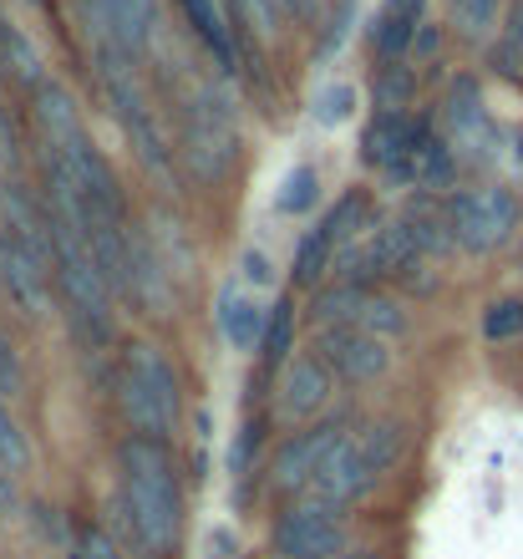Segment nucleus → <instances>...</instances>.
Listing matches in <instances>:
<instances>
[{
	"label": "nucleus",
	"instance_id": "f03ea898",
	"mask_svg": "<svg viewBox=\"0 0 523 559\" xmlns=\"http://www.w3.org/2000/svg\"><path fill=\"white\" fill-rule=\"evenodd\" d=\"M396 457H402V427H396L392 417H371V423L350 427V432H341V438L325 448L316 478H310V488L300 499L350 509V503H361L366 493H371V484L392 468Z\"/></svg>",
	"mask_w": 523,
	"mask_h": 559
},
{
	"label": "nucleus",
	"instance_id": "ddd939ff",
	"mask_svg": "<svg viewBox=\"0 0 523 559\" xmlns=\"http://www.w3.org/2000/svg\"><path fill=\"white\" fill-rule=\"evenodd\" d=\"M335 392V377L320 356H295L285 361V377H280V413L290 423H306V417L325 413V402Z\"/></svg>",
	"mask_w": 523,
	"mask_h": 559
},
{
	"label": "nucleus",
	"instance_id": "f257e3e1",
	"mask_svg": "<svg viewBox=\"0 0 523 559\" xmlns=\"http://www.w3.org/2000/svg\"><path fill=\"white\" fill-rule=\"evenodd\" d=\"M117 514L147 559H168L183 534V488L168 442L132 432L117 448Z\"/></svg>",
	"mask_w": 523,
	"mask_h": 559
},
{
	"label": "nucleus",
	"instance_id": "9d476101",
	"mask_svg": "<svg viewBox=\"0 0 523 559\" xmlns=\"http://www.w3.org/2000/svg\"><path fill=\"white\" fill-rule=\"evenodd\" d=\"M229 153H234L229 107L204 87L193 97L189 112H183V163L193 168V178H218V168L229 163Z\"/></svg>",
	"mask_w": 523,
	"mask_h": 559
},
{
	"label": "nucleus",
	"instance_id": "20e7f679",
	"mask_svg": "<svg viewBox=\"0 0 523 559\" xmlns=\"http://www.w3.org/2000/svg\"><path fill=\"white\" fill-rule=\"evenodd\" d=\"M448 224H452V245L467 254H494L503 250L519 229V199L503 183H483V189L452 193L448 199Z\"/></svg>",
	"mask_w": 523,
	"mask_h": 559
},
{
	"label": "nucleus",
	"instance_id": "4be33fe9",
	"mask_svg": "<svg viewBox=\"0 0 523 559\" xmlns=\"http://www.w3.org/2000/svg\"><path fill=\"white\" fill-rule=\"evenodd\" d=\"M523 331V300H494L483 316V336L488 341H509Z\"/></svg>",
	"mask_w": 523,
	"mask_h": 559
},
{
	"label": "nucleus",
	"instance_id": "2eb2a0df",
	"mask_svg": "<svg viewBox=\"0 0 523 559\" xmlns=\"http://www.w3.org/2000/svg\"><path fill=\"white\" fill-rule=\"evenodd\" d=\"M92 21L103 26V41L117 51H143L153 26H158V0H87Z\"/></svg>",
	"mask_w": 523,
	"mask_h": 559
},
{
	"label": "nucleus",
	"instance_id": "6e6552de",
	"mask_svg": "<svg viewBox=\"0 0 523 559\" xmlns=\"http://www.w3.org/2000/svg\"><path fill=\"white\" fill-rule=\"evenodd\" d=\"M51 280H57V265L36 245H26L15 229H0V290L21 306V316L41 321L51 310Z\"/></svg>",
	"mask_w": 523,
	"mask_h": 559
},
{
	"label": "nucleus",
	"instance_id": "aec40b11",
	"mask_svg": "<svg viewBox=\"0 0 523 559\" xmlns=\"http://www.w3.org/2000/svg\"><path fill=\"white\" fill-rule=\"evenodd\" d=\"M290 336H295V300L285 295V300H275V310H270V331H264V367H285L290 361Z\"/></svg>",
	"mask_w": 523,
	"mask_h": 559
},
{
	"label": "nucleus",
	"instance_id": "7c9ffc66",
	"mask_svg": "<svg viewBox=\"0 0 523 559\" xmlns=\"http://www.w3.org/2000/svg\"><path fill=\"white\" fill-rule=\"evenodd\" d=\"M335 559H366V555H356V549H346V555H335Z\"/></svg>",
	"mask_w": 523,
	"mask_h": 559
},
{
	"label": "nucleus",
	"instance_id": "b1692460",
	"mask_svg": "<svg viewBox=\"0 0 523 559\" xmlns=\"http://www.w3.org/2000/svg\"><path fill=\"white\" fill-rule=\"evenodd\" d=\"M21 392V356H15V341L0 331V402H11Z\"/></svg>",
	"mask_w": 523,
	"mask_h": 559
},
{
	"label": "nucleus",
	"instance_id": "9b49d317",
	"mask_svg": "<svg viewBox=\"0 0 523 559\" xmlns=\"http://www.w3.org/2000/svg\"><path fill=\"white\" fill-rule=\"evenodd\" d=\"M421 122H412L407 112H377L371 128L361 138V158L377 168V174L407 183L412 178V158H417V143H421Z\"/></svg>",
	"mask_w": 523,
	"mask_h": 559
},
{
	"label": "nucleus",
	"instance_id": "393cba45",
	"mask_svg": "<svg viewBox=\"0 0 523 559\" xmlns=\"http://www.w3.org/2000/svg\"><path fill=\"white\" fill-rule=\"evenodd\" d=\"M350 103H356V92H350V87H331V92H320L316 118H320V122H346V118H350Z\"/></svg>",
	"mask_w": 523,
	"mask_h": 559
},
{
	"label": "nucleus",
	"instance_id": "0eeeda50",
	"mask_svg": "<svg viewBox=\"0 0 523 559\" xmlns=\"http://www.w3.org/2000/svg\"><path fill=\"white\" fill-rule=\"evenodd\" d=\"M316 321L320 325H356L371 336H402L407 331V310L392 295H377V285H335V290L316 295Z\"/></svg>",
	"mask_w": 523,
	"mask_h": 559
},
{
	"label": "nucleus",
	"instance_id": "a878e982",
	"mask_svg": "<svg viewBox=\"0 0 523 559\" xmlns=\"http://www.w3.org/2000/svg\"><path fill=\"white\" fill-rule=\"evenodd\" d=\"M239 11L254 21V31H275V21H280L275 0H239Z\"/></svg>",
	"mask_w": 523,
	"mask_h": 559
},
{
	"label": "nucleus",
	"instance_id": "bb28decb",
	"mask_svg": "<svg viewBox=\"0 0 523 559\" xmlns=\"http://www.w3.org/2000/svg\"><path fill=\"white\" fill-rule=\"evenodd\" d=\"M82 559H122V555L112 549V539L103 530H87L82 534Z\"/></svg>",
	"mask_w": 523,
	"mask_h": 559
},
{
	"label": "nucleus",
	"instance_id": "1a4fd4ad",
	"mask_svg": "<svg viewBox=\"0 0 523 559\" xmlns=\"http://www.w3.org/2000/svg\"><path fill=\"white\" fill-rule=\"evenodd\" d=\"M316 356L331 367L335 382H350V386L377 382V377H387V367H392L387 341L371 336V331H356V325H320Z\"/></svg>",
	"mask_w": 523,
	"mask_h": 559
},
{
	"label": "nucleus",
	"instance_id": "5701e85b",
	"mask_svg": "<svg viewBox=\"0 0 523 559\" xmlns=\"http://www.w3.org/2000/svg\"><path fill=\"white\" fill-rule=\"evenodd\" d=\"M452 15H457V26L473 31V36H483V31L498 21V0H448Z\"/></svg>",
	"mask_w": 523,
	"mask_h": 559
},
{
	"label": "nucleus",
	"instance_id": "f3484780",
	"mask_svg": "<svg viewBox=\"0 0 523 559\" xmlns=\"http://www.w3.org/2000/svg\"><path fill=\"white\" fill-rule=\"evenodd\" d=\"M421 11H427V0H387V5H381L377 26H371V46H377V57L396 61L412 41H417Z\"/></svg>",
	"mask_w": 523,
	"mask_h": 559
},
{
	"label": "nucleus",
	"instance_id": "dca6fc26",
	"mask_svg": "<svg viewBox=\"0 0 523 559\" xmlns=\"http://www.w3.org/2000/svg\"><path fill=\"white\" fill-rule=\"evenodd\" d=\"M218 331L234 352H260L264 331H270V310L245 290H224L218 295Z\"/></svg>",
	"mask_w": 523,
	"mask_h": 559
},
{
	"label": "nucleus",
	"instance_id": "c756f323",
	"mask_svg": "<svg viewBox=\"0 0 523 559\" xmlns=\"http://www.w3.org/2000/svg\"><path fill=\"white\" fill-rule=\"evenodd\" d=\"M15 509V488H11V473H0V514Z\"/></svg>",
	"mask_w": 523,
	"mask_h": 559
},
{
	"label": "nucleus",
	"instance_id": "4468645a",
	"mask_svg": "<svg viewBox=\"0 0 523 559\" xmlns=\"http://www.w3.org/2000/svg\"><path fill=\"white\" fill-rule=\"evenodd\" d=\"M335 438H341V427H310V432H295L290 442H280L275 463H270V478H275L280 493H295V499H300Z\"/></svg>",
	"mask_w": 523,
	"mask_h": 559
},
{
	"label": "nucleus",
	"instance_id": "39448f33",
	"mask_svg": "<svg viewBox=\"0 0 523 559\" xmlns=\"http://www.w3.org/2000/svg\"><path fill=\"white\" fill-rule=\"evenodd\" d=\"M122 57H128V51H117V46L103 41V51H97V61H103V92H107V103H112L117 122L128 128L143 168L147 174H168V147H163V133H158V122H153V107H147V97L138 92V82H132Z\"/></svg>",
	"mask_w": 523,
	"mask_h": 559
},
{
	"label": "nucleus",
	"instance_id": "412c9836",
	"mask_svg": "<svg viewBox=\"0 0 523 559\" xmlns=\"http://www.w3.org/2000/svg\"><path fill=\"white\" fill-rule=\"evenodd\" d=\"M31 463V442L21 432V423L11 417V407L0 402V473H21Z\"/></svg>",
	"mask_w": 523,
	"mask_h": 559
},
{
	"label": "nucleus",
	"instance_id": "7ed1b4c3",
	"mask_svg": "<svg viewBox=\"0 0 523 559\" xmlns=\"http://www.w3.org/2000/svg\"><path fill=\"white\" fill-rule=\"evenodd\" d=\"M117 407L128 417L138 438L168 442L183 417V392H178V371L158 346H132L122 356V377H117Z\"/></svg>",
	"mask_w": 523,
	"mask_h": 559
},
{
	"label": "nucleus",
	"instance_id": "a211bd4d",
	"mask_svg": "<svg viewBox=\"0 0 523 559\" xmlns=\"http://www.w3.org/2000/svg\"><path fill=\"white\" fill-rule=\"evenodd\" d=\"M183 15H189V26L204 36L209 51H214L224 67H234V41H229V26H224L218 0H183Z\"/></svg>",
	"mask_w": 523,
	"mask_h": 559
},
{
	"label": "nucleus",
	"instance_id": "c85d7f7f",
	"mask_svg": "<svg viewBox=\"0 0 523 559\" xmlns=\"http://www.w3.org/2000/svg\"><path fill=\"white\" fill-rule=\"evenodd\" d=\"M280 15H295V21H306L310 11H316V0H275Z\"/></svg>",
	"mask_w": 523,
	"mask_h": 559
},
{
	"label": "nucleus",
	"instance_id": "cd10ccee",
	"mask_svg": "<svg viewBox=\"0 0 523 559\" xmlns=\"http://www.w3.org/2000/svg\"><path fill=\"white\" fill-rule=\"evenodd\" d=\"M245 280H249V285H270V254L249 250L245 254Z\"/></svg>",
	"mask_w": 523,
	"mask_h": 559
},
{
	"label": "nucleus",
	"instance_id": "6ab92c4d",
	"mask_svg": "<svg viewBox=\"0 0 523 559\" xmlns=\"http://www.w3.org/2000/svg\"><path fill=\"white\" fill-rule=\"evenodd\" d=\"M320 199V178L310 163H295L290 174L280 178V193H275V209L280 214H306L310 204Z\"/></svg>",
	"mask_w": 523,
	"mask_h": 559
},
{
	"label": "nucleus",
	"instance_id": "f8f14e48",
	"mask_svg": "<svg viewBox=\"0 0 523 559\" xmlns=\"http://www.w3.org/2000/svg\"><path fill=\"white\" fill-rule=\"evenodd\" d=\"M442 128H448V147L457 158H488V143H494V118L483 107V87L473 76H457L448 92V107H442Z\"/></svg>",
	"mask_w": 523,
	"mask_h": 559
},
{
	"label": "nucleus",
	"instance_id": "423d86ee",
	"mask_svg": "<svg viewBox=\"0 0 523 559\" xmlns=\"http://www.w3.org/2000/svg\"><path fill=\"white\" fill-rule=\"evenodd\" d=\"M346 509H331L320 499H295L270 530L275 559H335L346 555Z\"/></svg>",
	"mask_w": 523,
	"mask_h": 559
}]
</instances>
